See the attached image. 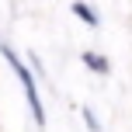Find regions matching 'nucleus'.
Wrapping results in <instances>:
<instances>
[{"label":"nucleus","mask_w":132,"mask_h":132,"mask_svg":"<svg viewBox=\"0 0 132 132\" xmlns=\"http://www.w3.org/2000/svg\"><path fill=\"white\" fill-rule=\"evenodd\" d=\"M0 52H4V59L14 66V73H18V80H21V87H24V97H28V108H31V115H35V122H45V115H42V101H38V90H35V80H31V73L24 70V66H21L18 59H14V52L11 49H0Z\"/></svg>","instance_id":"obj_1"},{"label":"nucleus","mask_w":132,"mask_h":132,"mask_svg":"<svg viewBox=\"0 0 132 132\" xmlns=\"http://www.w3.org/2000/svg\"><path fill=\"white\" fill-rule=\"evenodd\" d=\"M73 11H77V14H80V18H84V21H87V24H97V18H94V14H90V11H87V7H84V4H73Z\"/></svg>","instance_id":"obj_2"},{"label":"nucleus","mask_w":132,"mask_h":132,"mask_svg":"<svg viewBox=\"0 0 132 132\" xmlns=\"http://www.w3.org/2000/svg\"><path fill=\"white\" fill-rule=\"evenodd\" d=\"M84 63H87V66H94V70H101V73L108 70V63H104V59H97V56H90V52L84 56Z\"/></svg>","instance_id":"obj_3"}]
</instances>
